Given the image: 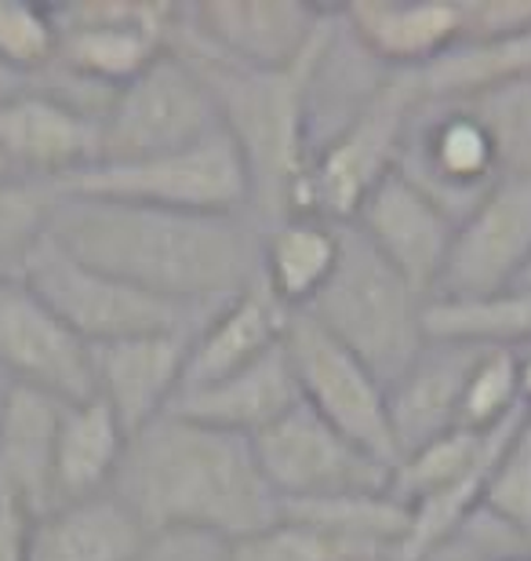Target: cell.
Returning <instances> with one entry per match:
<instances>
[{"label":"cell","instance_id":"14","mask_svg":"<svg viewBox=\"0 0 531 561\" xmlns=\"http://www.w3.org/2000/svg\"><path fill=\"white\" fill-rule=\"evenodd\" d=\"M531 260V175H499L455 222L429 299H488L513 288Z\"/></svg>","mask_w":531,"mask_h":561},{"label":"cell","instance_id":"8","mask_svg":"<svg viewBox=\"0 0 531 561\" xmlns=\"http://www.w3.org/2000/svg\"><path fill=\"white\" fill-rule=\"evenodd\" d=\"M219 131L226 128L200 73L183 55L164 51L135 81L113 92L103 117L99 164L175 153Z\"/></svg>","mask_w":531,"mask_h":561},{"label":"cell","instance_id":"28","mask_svg":"<svg viewBox=\"0 0 531 561\" xmlns=\"http://www.w3.org/2000/svg\"><path fill=\"white\" fill-rule=\"evenodd\" d=\"M426 340L470 346H531V291L506 288L488 299H426Z\"/></svg>","mask_w":531,"mask_h":561},{"label":"cell","instance_id":"5","mask_svg":"<svg viewBox=\"0 0 531 561\" xmlns=\"http://www.w3.org/2000/svg\"><path fill=\"white\" fill-rule=\"evenodd\" d=\"M419 103L423 92L415 73L382 77L365 106L310 153L291 194V216H318L327 222L354 219L368 190L397 164L404 128Z\"/></svg>","mask_w":531,"mask_h":561},{"label":"cell","instance_id":"33","mask_svg":"<svg viewBox=\"0 0 531 561\" xmlns=\"http://www.w3.org/2000/svg\"><path fill=\"white\" fill-rule=\"evenodd\" d=\"M481 507L531 543V412L495 459Z\"/></svg>","mask_w":531,"mask_h":561},{"label":"cell","instance_id":"2","mask_svg":"<svg viewBox=\"0 0 531 561\" xmlns=\"http://www.w3.org/2000/svg\"><path fill=\"white\" fill-rule=\"evenodd\" d=\"M109 492L150 536L200 533L241 543L285 518L252 437L164 412L128 437Z\"/></svg>","mask_w":531,"mask_h":561},{"label":"cell","instance_id":"9","mask_svg":"<svg viewBox=\"0 0 531 561\" xmlns=\"http://www.w3.org/2000/svg\"><path fill=\"white\" fill-rule=\"evenodd\" d=\"M255 459L277 500L321 503L346 496H382L390 492L393 467L349 442L332 423L321 420L307 401L285 420L252 437Z\"/></svg>","mask_w":531,"mask_h":561},{"label":"cell","instance_id":"15","mask_svg":"<svg viewBox=\"0 0 531 561\" xmlns=\"http://www.w3.org/2000/svg\"><path fill=\"white\" fill-rule=\"evenodd\" d=\"M0 373L59 401L95 398L88 343L19 274H0Z\"/></svg>","mask_w":531,"mask_h":561},{"label":"cell","instance_id":"23","mask_svg":"<svg viewBox=\"0 0 531 561\" xmlns=\"http://www.w3.org/2000/svg\"><path fill=\"white\" fill-rule=\"evenodd\" d=\"M150 540L142 522L113 492H103L33 518L30 561H135Z\"/></svg>","mask_w":531,"mask_h":561},{"label":"cell","instance_id":"16","mask_svg":"<svg viewBox=\"0 0 531 561\" xmlns=\"http://www.w3.org/2000/svg\"><path fill=\"white\" fill-rule=\"evenodd\" d=\"M99 146L103 121L37 81L0 103V161L8 175L51 186L99 164Z\"/></svg>","mask_w":531,"mask_h":561},{"label":"cell","instance_id":"30","mask_svg":"<svg viewBox=\"0 0 531 561\" xmlns=\"http://www.w3.org/2000/svg\"><path fill=\"white\" fill-rule=\"evenodd\" d=\"M492 131L503 175H531V81L499 84L492 92L462 99Z\"/></svg>","mask_w":531,"mask_h":561},{"label":"cell","instance_id":"22","mask_svg":"<svg viewBox=\"0 0 531 561\" xmlns=\"http://www.w3.org/2000/svg\"><path fill=\"white\" fill-rule=\"evenodd\" d=\"M66 405L22 383L0 387V500H15L33 518L55 507V434Z\"/></svg>","mask_w":531,"mask_h":561},{"label":"cell","instance_id":"20","mask_svg":"<svg viewBox=\"0 0 531 561\" xmlns=\"http://www.w3.org/2000/svg\"><path fill=\"white\" fill-rule=\"evenodd\" d=\"M296 405H302L299 376L291 368L285 340H280L274 351H266L230 376L215 379V383L178 390L168 412L208 423L215 431L255 437L269 431L277 420H285Z\"/></svg>","mask_w":531,"mask_h":561},{"label":"cell","instance_id":"13","mask_svg":"<svg viewBox=\"0 0 531 561\" xmlns=\"http://www.w3.org/2000/svg\"><path fill=\"white\" fill-rule=\"evenodd\" d=\"M327 19L332 11L310 0H200L178 4L172 41L200 44L247 70H291L321 41Z\"/></svg>","mask_w":531,"mask_h":561},{"label":"cell","instance_id":"25","mask_svg":"<svg viewBox=\"0 0 531 561\" xmlns=\"http://www.w3.org/2000/svg\"><path fill=\"white\" fill-rule=\"evenodd\" d=\"M338 249H343V222L285 216L263 227L258 280L285 310H307L332 277Z\"/></svg>","mask_w":531,"mask_h":561},{"label":"cell","instance_id":"26","mask_svg":"<svg viewBox=\"0 0 531 561\" xmlns=\"http://www.w3.org/2000/svg\"><path fill=\"white\" fill-rule=\"evenodd\" d=\"M124 448H128V431L106 401H70L55 434V507L109 492Z\"/></svg>","mask_w":531,"mask_h":561},{"label":"cell","instance_id":"3","mask_svg":"<svg viewBox=\"0 0 531 561\" xmlns=\"http://www.w3.org/2000/svg\"><path fill=\"white\" fill-rule=\"evenodd\" d=\"M335 26V11L327 19L321 41L291 70H247L230 59H219L200 44L172 41L168 51L200 73V81L215 99L226 136L244 157L247 183H252V216L258 227L291 216V194L310 161V128H307V95L313 62Z\"/></svg>","mask_w":531,"mask_h":561},{"label":"cell","instance_id":"18","mask_svg":"<svg viewBox=\"0 0 531 561\" xmlns=\"http://www.w3.org/2000/svg\"><path fill=\"white\" fill-rule=\"evenodd\" d=\"M189 343L194 335L153 332L88 346L95 398L106 401L128 437L172 409L186 376Z\"/></svg>","mask_w":531,"mask_h":561},{"label":"cell","instance_id":"31","mask_svg":"<svg viewBox=\"0 0 531 561\" xmlns=\"http://www.w3.org/2000/svg\"><path fill=\"white\" fill-rule=\"evenodd\" d=\"M55 51H59V26L51 4L0 0V66L37 81L44 70H51Z\"/></svg>","mask_w":531,"mask_h":561},{"label":"cell","instance_id":"4","mask_svg":"<svg viewBox=\"0 0 531 561\" xmlns=\"http://www.w3.org/2000/svg\"><path fill=\"white\" fill-rule=\"evenodd\" d=\"M307 313L382 383H393L426 343V296L343 222V249Z\"/></svg>","mask_w":531,"mask_h":561},{"label":"cell","instance_id":"35","mask_svg":"<svg viewBox=\"0 0 531 561\" xmlns=\"http://www.w3.org/2000/svg\"><path fill=\"white\" fill-rule=\"evenodd\" d=\"M135 561H230V543L200 533H164L153 536Z\"/></svg>","mask_w":531,"mask_h":561},{"label":"cell","instance_id":"7","mask_svg":"<svg viewBox=\"0 0 531 561\" xmlns=\"http://www.w3.org/2000/svg\"><path fill=\"white\" fill-rule=\"evenodd\" d=\"M48 190L66 197H103L175 211H252L244 157L226 131L175 153L92 164Z\"/></svg>","mask_w":531,"mask_h":561},{"label":"cell","instance_id":"37","mask_svg":"<svg viewBox=\"0 0 531 561\" xmlns=\"http://www.w3.org/2000/svg\"><path fill=\"white\" fill-rule=\"evenodd\" d=\"M33 81H26V77H19V73H11L8 66H0V103L11 95H19L22 88H30Z\"/></svg>","mask_w":531,"mask_h":561},{"label":"cell","instance_id":"21","mask_svg":"<svg viewBox=\"0 0 531 561\" xmlns=\"http://www.w3.org/2000/svg\"><path fill=\"white\" fill-rule=\"evenodd\" d=\"M338 19L382 70L419 73L459 44V0H346Z\"/></svg>","mask_w":531,"mask_h":561},{"label":"cell","instance_id":"6","mask_svg":"<svg viewBox=\"0 0 531 561\" xmlns=\"http://www.w3.org/2000/svg\"><path fill=\"white\" fill-rule=\"evenodd\" d=\"M48 307L59 313L77 340L88 346L128 340V335L183 332L197 335L219 307H183L157 299L120 277L77 263L51 238H44L15 271Z\"/></svg>","mask_w":531,"mask_h":561},{"label":"cell","instance_id":"17","mask_svg":"<svg viewBox=\"0 0 531 561\" xmlns=\"http://www.w3.org/2000/svg\"><path fill=\"white\" fill-rule=\"evenodd\" d=\"M360 238L386 260L412 288L429 299L445 271L455 219L440 211L419 186H412L397 168L382 175L349 219Z\"/></svg>","mask_w":531,"mask_h":561},{"label":"cell","instance_id":"29","mask_svg":"<svg viewBox=\"0 0 531 561\" xmlns=\"http://www.w3.org/2000/svg\"><path fill=\"white\" fill-rule=\"evenodd\" d=\"M528 405L521 401V351L513 346H484L477 365L470 368L459 405L462 431L488 434Z\"/></svg>","mask_w":531,"mask_h":561},{"label":"cell","instance_id":"27","mask_svg":"<svg viewBox=\"0 0 531 561\" xmlns=\"http://www.w3.org/2000/svg\"><path fill=\"white\" fill-rule=\"evenodd\" d=\"M415 77L423 99L434 103H462L499 84L531 81V30L495 41H459Z\"/></svg>","mask_w":531,"mask_h":561},{"label":"cell","instance_id":"38","mask_svg":"<svg viewBox=\"0 0 531 561\" xmlns=\"http://www.w3.org/2000/svg\"><path fill=\"white\" fill-rule=\"evenodd\" d=\"M513 288H524V291H531V260L524 263V271H521V277L513 280Z\"/></svg>","mask_w":531,"mask_h":561},{"label":"cell","instance_id":"24","mask_svg":"<svg viewBox=\"0 0 531 561\" xmlns=\"http://www.w3.org/2000/svg\"><path fill=\"white\" fill-rule=\"evenodd\" d=\"M291 310L263 288V280H255L252 288L241 291L236 299L222 302L219 310L205 321V329L194 335L186 357V376L183 387H205L215 379L236 373V368L252 365L255 357L285 340Z\"/></svg>","mask_w":531,"mask_h":561},{"label":"cell","instance_id":"1","mask_svg":"<svg viewBox=\"0 0 531 561\" xmlns=\"http://www.w3.org/2000/svg\"><path fill=\"white\" fill-rule=\"evenodd\" d=\"M48 238L77 263L183 307H222L258 280L252 211H175L55 194Z\"/></svg>","mask_w":531,"mask_h":561},{"label":"cell","instance_id":"10","mask_svg":"<svg viewBox=\"0 0 531 561\" xmlns=\"http://www.w3.org/2000/svg\"><path fill=\"white\" fill-rule=\"evenodd\" d=\"M59 26L55 70L120 92L168 51L178 4L168 0H70L51 4Z\"/></svg>","mask_w":531,"mask_h":561},{"label":"cell","instance_id":"11","mask_svg":"<svg viewBox=\"0 0 531 561\" xmlns=\"http://www.w3.org/2000/svg\"><path fill=\"white\" fill-rule=\"evenodd\" d=\"M285 351L299 376L302 401L349 442L368 448L382 463L397 467L386 383L357 354H349L335 335H327L307 310H296L288 318Z\"/></svg>","mask_w":531,"mask_h":561},{"label":"cell","instance_id":"12","mask_svg":"<svg viewBox=\"0 0 531 561\" xmlns=\"http://www.w3.org/2000/svg\"><path fill=\"white\" fill-rule=\"evenodd\" d=\"M393 168L455 222L503 175L499 150L481 117L462 103L434 99H423L408 117Z\"/></svg>","mask_w":531,"mask_h":561},{"label":"cell","instance_id":"32","mask_svg":"<svg viewBox=\"0 0 531 561\" xmlns=\"http://www.w3.org/2000/svg\"><path fill=\"white\" fill-rule=\"evenodd\" d=\"M55 194L44 183L0 175V274H15L22 260L48 238Z\"/></svg>","mask_w":531,"mask_h":561},{"label":"cell","instance_id":"40","mask_svg":"<svg viewBox=\"0 0 531 561\" xmlns=\"http://www.w3.org/2000/svg\"><path fill=\"white\" fill-rule=\"evenodd\" d=\"M0 175H8V168H4V161H0ZM11 179H15V175H11Z\"/></svg>","mask_w":531,"mask_h":561},{"label":"cell","instance_id":"19","mask_svg":"<svg viewBox=\"0 0 531 561\" xmlns=\"http://www.w3.org/2000/svg\"><path fill=\"white\" fill-rule=\"evenodd\" d=\"M484 346L426 340L423 351L412 357L408 368L386 383L390 431L397 445V463L404 456L419 453L434 437L455 431L459 405L466 390L470 368L477 365Z\"/></svg>","mask_w":531,"mask_h":561},{"label":"cell","instance_id":"34","mask_svg":"<svg viewBox=\"0 0 531 561\" xmlns=\"http://www.w3.org/2000/svg\"><path fill=\"white\" fill-rule=\"evenodd\" d=\"M459 41H495L531 30V0H459Z\"/></svg>","mask_w":531,"mask_h":561},{"label":"cell","instance_id":"39","mask_svg":"<svg viewBox=\"0 0 531 561\" xmlns=\"http://www.w3.org/2000/svg\"><path fill=\"white\" fill-rule=\"evenodd\" d=\"M506 561H531V551H524V554H513V558H506Z\"/></svg>","mask_w":531,"mask_h":561},{"label":"cell","instance_id":"36","mask_svg":"<svg viewBox=\"0 0 531 561\" xmlns=\"http://www.w3.org/2000/svg\"><path fill=\"white\" fill-rule=\"evenodd\" d=\"M33 514L15 500H0V561H30Z\"/></svg>","mask_w":531,"mask_h":561}]
</instances>
